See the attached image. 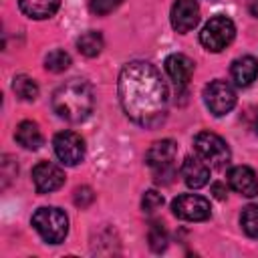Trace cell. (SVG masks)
<instances>
[{
    "instance_id": "6da1fadb",
    "label": "cell",
    "mask_w": 258,
    "mask_h": 258,
    "mask_svg": "<svg viewBox=\"0 0 258 258\" xmlns=\"http://www.w3.org/2000/svg\"><path fill=\"white\" fill-rule=\"evenodd\" d=\"M117 93L123 113L139 127L153 129L165 121L167 87L151 62H127L119 73Z\"/></svg>"
},
{
    "instance_id": "7a4b0ae2",
    "label": "cell",
    "mask_w": 258,
    "mask_h": 258,
    "mask_svg": "<svg viewBox=\"0 0 258 258\" xmlns=\"http://www.w3.org/2000/svg\"><path fill=\"white\" fill-rule=\"evenodd\" d=\"M95 107L93 87L83 79H71L52 95L54 113L69 123H83Z\"/></svg>"
},
{
    "instance_id": "3957f363",
    "label": "cell",
    "mask_w": 258,
    "mask_h": 258,
    "mask_svg": "<svg viewBox=\"0 0 258 258\" xmlns=\"http://www.w3.org/2000/svg\"><path fill=\"white\" fill-rule=\"evenodd\" d=\"M175 157H177V145L171 139H161L155 141L147 153H145V163L153 173L155 183H171L175 177Z\"/></svg>"
},
{
    "instance_id": "277c9868",
    "label": "cell",
    "mask_w": 258,
    "mask_h": 258,
    "mask_svg": "<svg viewBox=\"0 0 258 258\" xmlns=\"http://www.w3.org/2000/svg\"><path fill=\"white\" fill-rule=\"evenodd\" d=\"M32 226L48 244H60L69 234V218L60 208L44 206L32 214Z\"/></svg>"
},
{
    "instance_id": "5b68a950",
    "label": "cell",
    "mask_w": 258,
    "mask_h": 258,
    "mask_svg": "<svg viewBox=\"0 0 258 258\" xmlns=\"http://www.w3.org/2000/svg\"><path fill=\"white\" fill-rule=\"evenodd\" d=\"M194 149L196 153L214 169H224L230 165V159H232V153H230V147L228 143L216 135V133H210V131H202L194 137Z\"/></svg>"
},
{
    "instance_id": "8992f818",
    "label": "cell",
    "mask_w": 258,
    "mask_h": 258,
    "mask_svg": "<svg viewBox=\"0 0 258 258\" xmlns=\"http://www.w3.org/2000/svg\"><path fill=\"white\" fill-rule=\"evenodd\" d=\"M234 36H236V26H234V22H232L228 16H224V14H216V16H212V18L206 22V26L202 28V32H200V42H202V46H204L206 50H210V52H222V50L234 40Z\"/></svg>"
},
{
    "instance_id": "52a82bcc",
    "label": "cell",
    "mask_w": 258,
    "mask_h": 258,
    "mask_svg": "<svg viewBox=\"0 0 258 258\" xmlns=\"http://www.w3.org/2000/svg\"><path fill=\"white\" fill-rule=\"evenodd\" d=\"M204 103L206 107L210 109L212 115L216 117H222L226 113H230L236 105V91L232 89L230 83L218 79V81H212L206 85L204 89Z\"/></svg>"
},
{
    "instance_id": "ba28073f",
    "label": "cell",
    "mask_w": 258,
    "mask_h": 258,
    "mask_svg": "<svg viewBox=\"0 0 258 258\" xmlns=\"http://www.w3.org/2000/svg\"><path fill=\"white\" fill-rule=\"evenodd\" d=\"M171 212L185 222H204L212 216L210 202L198 194H181L171 202Z\"/></svg>"
},
{
    "instance_id": "9c48e42d",
    "label": "cell",
    "mask_w": 258,
    "mask_h": 258,
    "mask_svg": "<svg viewBox=\"0 0 258 258\" xmlns=\"http://www.w3.org/2000/svg\"><path fill=\"white\" fill-rule=\"evenodd\" d=\"M52 147L60 163L64 165H79L85 159V141L75 131H60L52 139Z\"/></svg>"
},
{
    "instance_id": "30bf717a",
    "label": "cell",
    "mask_w": 258,
    "mask_h": 258,
    "mask_svg": "<svg viewBox=\"0 0 258 258\" xmlns=\"http://www.w3.org/2000/svg\"><path fill=\"white\" fill-rule=\"evenodd\" d=\"M32 183L38 194L56 191L64 183V171L52 161H40L32 167Z\"/></svg>"
},
{
    "instance_id": "8fae6325",
    "label": "cell",
    "mask_w": 258,
    "mask_h": 258,
    "mask_svg": "<svg viewBox=\"0 0 258 258\" xmlns=\"http://www.w3.org/2000/svg\"><path fill=\"white\" fill-rule=\"evenodd\" d=\"M200 22V6L196 0H175L171 6V26L175 32L185 34Z\"/></svg>"
},
{
    "instance_id": "7c38bea8",
    "label": "cell",
    "mask_w": 258,
    "mask_h": 258,
    "mask_svg": "<svg viewBox=\"0 0 258 258\" xmlns=\"http://www.w3.org/2000/svg\"><path fill=\"white\" fill-rule=\"evenodd\" d=\"M179 173H181L185 185H189L194 189H200L210 181V165L200 155H196V157L187 155L179 167Z\"/></svg>"
},
{
    "instance_id": "4fadbf2b",
    "label": "cell",
    "mask_w": 258,
    "mask_h": 258,
    "mask_svg": "<svg viewBox=\"0 0 258 258\" xmlns=\"http://www.w3.org/2000/svg\"><path fill=\"white\" fill-rule=\"evenodd\" d=\"M228 183L234 191L246 198L258 196V177L252 167L248 165H236L228 171Z\"/></svg>"
},
{
    "instance_id": "5bb4252c",
    "label": "cell",
    "mask_w": 258,
    "mask_h": 258,
    "mask_svg": "<svg viewBox=\"0 0 258 258\" xmlns=\"http://www.w3.org/2000/svg\"><path fill=\"white\" fill-rule=\"evenodd\" d=\"M194 67H196L194 60L189 56H185V54H179V52L169 54L165 58V73L169 75V79L177 87H185L189 83V79L194 75Z\"/></svg>"
},
{
    "instance_id": "9a60e30c",
    "label": "cell",
    "mask_w": 258,
    "mask_h": 258,
    "mask_svg": "<svg viewBox=\"0 0 258 258\" xmlns=\"http://www.w3.org/2000/svg\"><path fill=\"white\" fill-rule=\"evenodd\" d=\"M230 75H232V81L238 87H250L258 77V60L254 56H250V54L240 56V58H236L232 62Z\"/></svg>"
},
{
    "instance_id": "2e32d148",
    "label": "cell",
    "mask_w": 258,
    "mask_h": 258,
    "mask_svg": "<svg viewBox=\"0 0 258 258\" xmlns=\"http://www.w3.org/2000/svg\"><path fill=\"white\" fill-rule=\"evenodd\" d=\"M18 6L28 18L44 20L58 10L60 0H18Z\"/></svg>"
},
{
    "instance_id": "e0dca14e",
    "label": "cell",
    "mask_w": 258,
    "mask_h": 258,
    "mask_svg": "<svg viewBox=\"0 0 258 258\" xmlns=\"http://www.w3.org/2000/svg\"><path fill=\"white\" fill-rule=\"evenodd\" d=\"M14 139L24 147V149H38L42 145V133L40 127L34 121H22L16 127Z\"/></svg>"
},
{
    "instance_id": "ac0fdd59",
    "label": "cell",
    "mask_w": 258,
    "mask_h": 258,
    "mask_svg": "<svg viewBox=\"0 0 258 258\" xmlns=\"http://www.w3.org/2000/svg\"><path fill=\"white\" fill-rule=\"evenodd\" d=\"M103 44H105V40H103L101 32H97V30H89V32L81 34V38L77 40L79 52L85 54V56H89V58L91 56H97L103 50Z\"/></svg>"
},
{
    "instance_id": "d6986e66",
    "label": "cell",
    "mask_w": 258,
    "mask_h": 258,
    "mask_svg": "<svg viewBox=\"0 0 258 258\" xmlns=\"http://www.w3.org/2000/svg\"><path fill=\"white\" fill-rule=\"evenodd\" d=\"M12 89H14L16 97H20L22 101H34L38 97V85L28 75H16L14 83H12Z\"/></svg>"
},
{
    "instance_id": "ffe728a7",
    "label": "cell",
    "mask_w": 258,
    "mask_h": 258,
    "mask_svg": "<svg viewBox=\"0 0 258 258\" xmlns=\"http://www.w3.org/2000/svg\"><path fill=\"white\" fill-rule=\"evenodd\" d=\"M69 67H71V56H69V52H64L60 48L50 50L44 58V69L50 71V73H62Z\"/></svg>"
},
{
    "instance_id": "44dd1931",
    "label": "cell",
    "mask_w": 258,
    "mask_h": 258,
    "mask_svg": "<svg viewBox=\"0 0 258 258\" xmlns=\"http://www.w3.org/2000/svg\"><path fill=\"white\" fill-rule=\"evenodd\" d=\"M240 224L250 238H258V204H250L242 210Z\"/></svg>"
},
{
    "instance_id": "7402d4cb",
    "label": "cell",
    "mask_w": 258,
    "mask_h": 258,
    "mask_svg": "<svg viewBox=\"0 0 258 258\" xmlns=\"http://www.w3.org/2000/svg\"><path fill=\"white\" fill-rule=\"evenodd\" d=\"M147 240H149V248L153 252H163L167 246V232H165L163 224H159V222L151 224V228L147 232Z\"/></svg>"
},
{
    "instance_id": "603a6c76",
    "label": "cell",
    "mask_w": 258,
    "mask_h": 258,
    "mask_svg": "<svg viewBox=\"0 0 258 258\" xmlns=\"http://www.w3.org/2000/svg\"><path fill=\"white\" fill-rule=\"evenodd\" d=\"M123 0H89V8L93 14L97 16H105V14H111L113 10H117L121 6Z\"/></svg>"
},
{
    "instance_id": "cb8c5ba5",
    "label": "cell",
    "mask_w": 258,
    "mask_h": 258,
    "mask_svg": "<svg viewBox=\"0 0 258 258\" xmlns=\"http://www.w3.org/2000/svg\"><path fill=\"white\" fill-rule=\"evenodd\" d=\"M161 206H163V196H161V194H157L155 189H149V191L143 194L141 208H143L145 214H153V212H157Z\"/></svg>"
},
{
    "instance_id": "d4e9b609",
    "label": "cell",
    "mask_w": 258,
    "mask_h": 258,
    "mask_svg": "<svg viewBox=\"0 0 258 258\" xmlns=\"http://www.w3.org/2000/svg\"><path fill=\"white\" fill-rule=\"evenodd\" d=\"M93 200H95V194H93V189H91V187L83 185V187H77V189H75V204H77V206L87 208Z\"/></svg>"
},
{
    "instance_id": "484cf974",
    "label": "cell",
    "mask_w": 258,
    "mask_h": 258,
    "mask_svg": "<svg viewBox=\"0 0 258 258\" xmlns=\"http://www.w3.org/2000/svg\"><path fill=\"white\" fill-rule=\"evenodd\" d=\"M248 119H250V129L258 135V107H252V109H250Z\"/></svg>"
},
{
    "instance_id": "4316f807",
    "label": "cell",
    "mask_w": 258,
    "mask_h": 258,
    "mask_svg": "<svg viewBox=\"0 0 258 258\" xmlns=\"http://www.w3.org/2000/svg\"><path fill=\"white\" fill-rule=\"evenodd\" d=\"M212 191H214V196H216L218 200H224V198H226V187H224L222 183H214V185H212Z\"/></svg>"
},
{
    "instance_id": "83f0119b",
    "label": "cell",
    "mask_w": 258,
    "mask_h": 258,
    "mask_svg": "<svg viewBox=\"0 0 258 258\" xmlns=\"http://www.w3.org/2000/svg\"><path fill=\"white\" fill-rule=\"evenodd\" d=\"M248 10H250L252 16L258 18V0H248Z\"/></svg>"
}]
</instances>
